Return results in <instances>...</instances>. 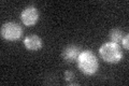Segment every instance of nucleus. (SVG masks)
Returning a JSON list of instances; mask_svg holds the SVG:
<instances>
[{
  "mask_svg": "<svg viewBox=\"0 0 129 86\" xmlns=\"http://www.w3.org/2000/svg\"><path fill=\"white\" fill-rule=\"evenodd\" d=\"M21 19L22 23L25 26H34L37 24V22L39 20V11L36 7L34 6H29L25 8L22 13H21Z\"/></svg>",
  "mask_w": 129,
  "mask_h": 86,
  "instance_id": "20e7f679",
  "label": "nucleus"
},
{
  "mask_svg": "<svg viewBox=\"0 0 129 86\" xmlns=\"http://www.w3.org/2000/svg\"><path fill=\"white\" fill-rule=\"evenodd\" d=\"M74 79H75V75L72 71H66L64 72V80L68 82V84H73Z\"/></svg>",
  "mask_w": 129,
  "mask_h": 86,
  "instance_id": "6e6552de",
  "label": "nucleus"
},
{
  "mask_svg": "<svg viewBox=\"0 0 129 86\" xmlns=\"http://www.w3.org/2000/svg\"><path fill=\"white\" fill-rule=\"evenodd\" d=\"M129 36L128 35H126V36H125L124 37V38H123V40H122V43H123V46L125 47V50H129Z\"/></svg>",
  "mask_w": 129,
  "mask_h": 86,
  "instance_id": "1a4fd4ad",
  "label": "nucleus"
},
{
  "mask_svg": "<svg viewBox=\"0 0 129 86\" xmlns=\"http://www.w3.org/2000/svg\"><path fill=\"white\" fill-rule=\"evenodd\" d=\"M99 54L101 58L110 64L119 63L123 58L122 48L117 43L113 42H106L103 43L99 48Z\"/></svg>",
  "mask_w": 129,
  "mask_h": 86,
  "instance_id": "f03ea898",
  "label": "nucleus"
},
{
  "mask_svg": "<svg viewBox=\"0 0 129 86\" xmlns=\"http://www.w3.org/2000/svg\"><path fill=\"white\" fill-rule=\"evenodd\" d=\"M0 32H1V37L3 39L9 40V41H16L21 39V37L23 35V28L17 23L9 22V23L3 24Z\"/></svg>",
  "mask_w": 129,
  "mask_h": 86,
  "instance_id": "7ed1b4c3",
  "label": "nucleus"
},
{
  "mask_svg": "<svg viewBox=\"0 0 129 86\" xmlns=\"http://www.w3.org/2000/svg\"><path fill=\"white\" fill-rule=\"evenodd\" d=\"M24 45L29 51H39L42 47V39L37 35H29L24 39Z\"/></svg>",
  "mask_w": 129,
  "mask_h": 86,
  "instance_id": "423d86ee",
  "label": "nucleus"
},
{
  "mask_svg": "<svg viewBox=\"0 0 129 86\" xmlns=\"http://www.w3.org/2000/svg\"><path fill=\"white\" fill-rule=\"evenodd\" d=\"M109 38H110V42H113V43H119L122 42V40L124 38V32L118 29V28H114L112 29L110 32H109Z\"/></svg>",
  "mask_w": 129,
  "mask_h": 86,
  "instance_id": "0eeeda50",
  "label": "nucleus"
},
{
  "mask_svg": "<svg viewBox=\"0 0 129 86\" xmlns=\"http://www.w3.org/2000/svg\"><path fill=\"white\" fill-rule=\"evenodd\" d=\"M78 67L84 74H95L99 68V63L96 55L89 50L82 51L78 57Z\"/></svg>",
  "mask_w": 129,
  "mask_h": 86,
  "instance_id": "f257e3e1",
  "label": "nucleus"
},
{
  "mask_svg": "<svg viewBox=\"0 0 129 86\" xmlns=\"http://www.w3.org/2000/svg\"><path fill=\"white\" fill-rule=\"evenodd\" d=\"M82 52L81 48L75 45V44H69L62 50L61 56L64 61L67 63H73V61L78 60V57L80 55V53Z\"/></svg>",
  "mask_w": 129,
  "mask_h": 86,
  "instance_id": "39448f33",
  "label": "nucleus"
}]
</instances>
